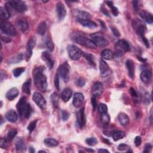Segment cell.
I'll use <instances>...</instances> for the list:
<instances>
[{
	"instance_id": "f5cc1de1",
	"label": "cell",
	"mask_w": 153,
	"mask_h": 153,
	"mask_svg": "<svg viewBox=\"0 0 153 153\" xmlns=\"http://www.w3.org/2000/svg\"><path fill=\"white\" fill-rule=\"evenodd\" d=\"M91 102L93 105V110H95L96 108V96H93L91 99Z\"/></svg>"
},
{
	"instance_id": "f1b7e54d",
	"label": "cell",
	"mask_w": 153,
	"mask_h": 153,
	"mask_svg": "<svg viewBox=\"0 0 153 153\" xmlns=\"http://www.w3.org/2000/svg\"><path fill=\"white\" fill-rule=\"evenodd\" d=\"M81 25L85 27L89 28H95L97 27L96 23L91 20H77Z\"/></svg>"
},
{
	"instance_id": "603a6c76",
	"label": "cell",
	"mask_w": 153,
	"mask_h": 153,
	"mask_svg": "<svg viewBox=\"0 0 153 153\" xmlns=\"http://www.w3.org/2000/svg\"><path fill=\"white\" fill-rule=\"evenodd\" d=\"M152 77V73L148 69H145L140 74V79L145 83H148L150 81Z\"/></svg>"
},
{
	"instance_id": "11a10c76",
	"label": "cell",
	"mask_w": 153,
	"mask_h": 153,
	"mask_svg": "<svg viewBox=\"0 0 153 153\" xmlns=\"http://www.w3.org/2000/svg\"><path fill=\"white\" fill-rule=\"evenodd\" d=\"M111 31L112 32V33L114 34V35H115V36L117 37H119L120 36V32L119 31V30L116 29L114 27H111Z\"/></svg>"
},
{
	"instance_id": "91938a15",
	"label": "cell",
	"mask_w": 153,
	"mask_h": 153,
	"mask_svg": "<svg viewBox=\"0 0 153 153\" xmlns=\"http://www.w3.org/2000/svg\"><path fill=\"white\" fill-rule=\"evenodd\" d=\"M130 93L131 94V95L134 97V98H137L138 97V94H137V92L132 87H131L130 89Z\"/></svg>"
},
{
	"instance_id": "9f6ffc18",
	"label": "cell",
	"mask_w": 153,
	"mask_h": 153,
	"mask_svg": "<svg viewBox=\"0 0 153 153\" xmlns=\"http://www.w3.org/2000/svg\"><path fill=\"white\" fill-rule=\"evenodd\" d=\"M129 147L124 144H121L120 145H119L118 147V150L120 151H125L127 149H129Z\"/></svg>"
},
{
	"instance_id": "83f0119b",
	"label": "cell",
	"mask_w": 153,
	"mask_h": 153,
	"mask_svg": "<svg viewBox=\"0 0 153 153\" xmlns=\"http://www.w3.org/2000/svg\"><path fill=\"white\" fill-rule=\"evenodd\" d=\"M16 148L19 151H23L26 150L25 141L22 138H17L16 140Z\"/></svg>"
},
{
	"instance_id": "d590c367",
	"label": "cell",
	"mask_w": 153,
	"mask_h": 153,
	"mask_svg": "<svg viewBox=\"0 0 153 153\" xmlns=\"http://www.w3.org/2000/svg\"><path fill=\"white\" fill-rule=\"evenodd\" d=\"M83 56L85 58L87 61L88 63L92 66H95L96 64L95 63V61H94V57L92 54H89V53H83Z\"/></svg>"
},
{
	"instance_id": "7bdbcfd3",
	"label": "cell",
	"mask_w": 153,
	"mask_h": 153,
	"mask_svg": "<svg viewBox=\"0 0 153 153\" xmlns=\"http://www.w3.org/2000/svg\"><path fill=\"white\" fill-rule=\"evenodd\" d=\"M32 112V109L31 105L29 103H27L26 109H25V114H24V116L26 119L29 118Z\"/></svg>"
},
{
	"instance_id": "e0dca14e",
	"label": "cell",
	"mask_w": 153,
	"mask_h": 153,
	"mask_svg": "<svg viewBox=\"0 0 153 153\" xmlns=\"http://www.w3.org/2000/svg\"><path fill=\"white\" fill-rule=\"evenodd\" d=\"M42 59L45 61L50 69H52L54 66V60L52 59L51 54L48 52H44L42 53Z\"/></svg>"
},
{
	"instance_id": "44dd1931",
	"label": "cell",
	"mask_w": 153,
	"mask_h": 153,
	"mask_svg": "<svg viewBox=\"0 0 153 153\" xmlns=\"http://www.w3.org/2000/svg\"><path fill=\"white\" fill-rule=\"evenodd\" d=\"M139 16L143 20H144L147 23L149 24H152L153 22V17L151 13L148 12L145 10H143L140 12Z\"/></svg>"
},
{
	"instance_id": "f907efd6",
	"label": "cell",
	"mask_w": 153,
	"mask_h": 153,
	"mask_svg": "<svg viewBox=\"0 0 153 153\" xmlns=\"http://www.w3.org/2000/svg\"><path fill=\"white\" fill-rule=\"evenodd\" d=\"M7 139H6L4 138L1 139V141H0V147H1V148L5 149L7 148Z\"/></svg>"
},
{
	"instance_id": "ab89813d",
	"label": "cell",
	"mask_w": 153,
	"mask_h": 153,
	"mask_svg": "<svg viewBox=\"0 0 153 153\" xmlns=\"http://www.w3.org/2000/svg\"><path fill=\"white\" fill-rule=\"evenodd\" d=\"M124 136V133L122 131H116L114 132L112 137L115 141L119 140L121 139H122Z\"/></svg>"
},
{
	"instance_id": "db71d44e",
	"label": "cell",
	"mask_w": 153,
	"mask_h": 153,
	"mask_svg": "<svg viewBox=\"0 0 153 153\" xmlns=\"http://www.w3.org/2000/svg\"><path fill=\"white\" fill-rule=\"evenodd\" d=\"M141 143H142V139H141V138L140 136H136L135 139V144L136 147H138L140 145Z\"/></svg>"
},
{
	"instance_id": "9a60e30c",
	"label": "cell",
	"mask_w": 153,
	"mask_h": 153,
	"mask_svg": "<svg viewBox=\"0 0 153 153\" xmlns=\"http://www.w3.org/2000/svg\"><path fill=\"white\" fill-rule=\"evenodd\" d=\"M85 102V97L81 93H76L73 98V105L75 108H79L83 105Z\"/></svg>"
},
{
	"instance_id": "ee69618b",
	"label": "cell",
	"mask_w": 153,
	"mask_h": 153,
	"mask_svg": "<svg viewBox=\"0 0 153 153\" xmlns=\"http://www.w3.org/2000/svg\"><path fill=\"white\" fill-rule=\"evenodd\" d=\"M98 111L100 114H105L107 113L108 112V107L107 105H105L104 103H101L99 104L98 107Z\"/></svg>"
},
{
	"instance_id": "7dc6e473",
	"label": "cell",
	"mask_w": 153,
	"mask_h": 153,
	"mask_svg": "<svg viewBox=\"0 0 153 153\" xmlns=\"http://www.w3.org/2000/svg\"><path fill=\"white\" fill-rule=\"evenodd\" d=\"M61 114H62V119L64 121H66L69 119V114L68 111H66L65 110H62L61 111Z\"/></svg>"
},
{
	"instance_id": "94428289",
	"label": "cell",
	"mask_w": 153,
	"mask_h": 153,
	"mask_svg": "<svg viewBox=\"0 0 153 153\" xmlns=\"http://www.w3.org/2000/svg\"><path fill=\"white\" fill-rule=\"evenodd\" d=\"M109 152V151H108L107 150H105V149H100L98 151V152Z\"/></svg>"
},
{
	"instance_id": "f546056e",
	"label": "cell",
	"mask_w": 153,
	"mask_h": 153,
	"mask_svg": "<svg viewBox=\"0 0 153 153\" xmlns=\"http://www.w3.org/2000/svg\"><path fill=\"white\" fill-rule=\"evenodd\" d=\"M47 28H48V27H47L46 23L44 22H42L37 27V32L40 35H44L46 32Z\"/></svg>"
},
{
	"instance_id": "5b68a950",
	"label": "cell",
	"mask_w": 153,
	"mask_h": 153,
	"mask_svg": "<svg viewBox=\"0 0 153 153\" xmlns=\"http://www.w3.org/2000/svg\"><path fill=\"white\" fill-rule=\"evenodd\" d=\"M130 50V45L127 42L124 40H120L117 43L115 48V55L121 56L125 52Z\"/></svg>"
},
{
	"instance_id": "4316f807",
	"label": "cell",
	"mask_w": 153,
	"mask_h": 153,
	"mask_svg": "<svg viewBox=\"0 0 153 153\" xmlns=\"http://www.w3.org/2000/svg\"><path fill=\"white\" fill-rule=\"evenodd\" d=\"M77 20H90L91 18L90 15L85 11H78L77 13Z\"/></svg>"
},
{
	"instance_id": "816d5d0a",
	"label": "cell",
	"mask_w": 153,
	"mask_h": 153,
	"mask_svg": "<svg viewBox=\"0 0 153 153\" xmlns=\"http://www.w3.org/2000/svg\"><path fill=\"white\" fill-rule=\"evenodd\" d=\"M132 6H133V8L134 11H139L140 8V5H139V2L138 1H132Z\"/></svg>"
},
{
	"instance_id": "8fae6325",
	"label": "cell",
	"mask_w": 153,
	"mask_h": 153,
	"mask_svg": "<svg viewBox=\"0 0 153 153\" xmlns=\"http://www.w3.org/2000/svg\"><path fill=\"white\" fill-rule=\"evenodd\" d=\"M36 38L35 37H32L28 41L26 53V57L27 61H29L30 59V58L32 54V50L35 48V44H36Z\"/></svg>"
},
{
	"instance_id": "9c48e42d",
	"label": "cell",
	"mask_w": 153,
	"mask_h": 153,
	"mask_svg": "<svg viewBox=\"0 0 153 153\" xmlns=\"http://www.w3.org/2000/svg\"><path fill=\"white\" fill-rule=\"evenodd\" d=\"M92 40L99 48H104L108 44V41L103 36L99 34H94L91 35Z\"/></svg>"
},
{
	"instance_id": "681fc988",
	"label": "cell",
	"mask_w": 153,
	"mask_h": 153,
	"mask_svg": "<svg viewBox=\"0 0 153 153\" xmlns=\"http://www.w3.org/2000/svg\"><path fill=\"white\" fill-rule=\"evenodd\" d=\"M54 85L56 88L59 90L60 88V85H59V75L57 73L56 74L55 78H54Z\"/></svg>"
},
{
	"instance_id": "bcb514c9",
	"label": "cell",
	"mask_w": 153,
	"mask_h": 153,
	"mask_svg": "<svg viewBox=\"0 0 153 153\" xmlns=\"http://www.w3.org/2000/svg\"><path fill=\"white\" fill-rule=\"evenodd\" d=\"M37 123V120L32 121V122L30 123V124H29V126H28V130L31 133L32 131H34V130L35 129V127H36Z\"/></svg>"
},
{
	"instance_id": "30bf717a",
	"label": "cell",
	"mask_w": 153,
	"mask_h": 153,
	"mask_svg": "<svg viewBox=\"0 0 153 153\" xmlns=\"http://www.w3.org/2000/svg\"><path fill=\"white\" fill-rule=\"evenodd\" d=\"M32 99L40 108L44 109L45 107L46 101L45 98L42 96L41 94H40V93H35L33 95Z\"/></svg>"
},
{
	"instance_id": "b9f144b4",
	"label": "cell",
	"mask_w": 153,
	"mask_h": 153,
	"mask_svg": "<svg viewBox=\"0 0 153 153\" xmlns=\"http://www.w3.org/2000/svg\"><path fill=\"white\" fill-rule=\"evenodd\" d=\"M25 68H17L13 70V75L15 77H19L25 72Z\"/></svg>"
},
{
	"instance_id": "7402d4cb",
	"label": "cell",
	"mask_w": 153,
	"mask_h": 153,
	"mask_svg": "<svg viewBox=\"0 0 153 153\" xmlns=\"http://www.w3.org/2000/svg\"><path fill=\"white\" fill-rule=\"evenodd\" d=\"M126 65L128 71L129 76L132 79H133L135 77V65L133 62L131 60H127Z\"/></svg>"
},
{
	"instance_id": "2e32d148",
	"label": "cell",
	"mask_w": 153,
	"mask_h": 153,
	"mask_svg": "<svg viewBox=\"0 0 153 153\" xmlns=\"http://www.w3.org/2000/svg\"><path fill=\"white\" fill-rule=\"evenodd\" d=\"M77 122L79 126L82 128L86 124V116L85 113V108H82L77 114Z\"/></svg>"
},
{
	"instance_id": "e575fe53",
	"label": "cell",
	"mask_w": 153,
	"mask_h": 153,
	"mask_svg": "<svg viewBox=\"0 0 153 153\" xmlns=\"http://www.w3.org/2000/svg\"><path fill=\"white\" fill-rule=\"evenodd\" d=\"M50 99L54 107L55 108H57L59 107V96L56 93H53L52 94Z\"/></svg>"
},
{
	"instance_id": "5bb4252c",
	"label": "cell",
	"mask_w": 153,
	"mask_h": 153,
	"mask_svg": "<svg viewBox=\"0 0 153 153\" xmlns=\"http://www.w3.org/2000/svg\"><path fill=\"white\" fill-rule=\"evenodd\" d=\"M27 104V98L25 97L21 98L17 104V109L18 111V113L20 117L24 115Z\"/></svg>"
},
{
	"instance_id": "74e56055",
	"label": "cell",
	"mask_w": 153,
	"mask_h": 153,
	"mask_svg": "<svg viewBox=\"0 0 153 153\" xmlns=\"http://www.w3.org/2000/svg\"><path fill=\"white\" fill-rule=\"evenodd\" d=\"M45 45H46L47 49H48L49 51L50 52L53 51L54 48V45L53 41L49 37L47 38L46 41H45Z\"/></svg>"
},
{
	"instance_id": "8992f818",
	"label": "cell",
	"mask_w": 153,
	"mask_h": 153,
	"mask_svg": "<svg viewBox=\"0 0 153 153\" xmlns=\"http://www.w3.org/2000/svg\"><path fill=\"white\" fill-rule=\"evenodd\" d=\"M67 49L70 58L74 61L78 60L83 54L81 50L74 45H68Z\"/></svg>"
},
{
	"instance_id": "d6a6232c",
	"label": "cell",
	"mask_w": 153,
	"mask_h": 153,
	"mask_svg": "<svg viewBox=\"0 0 153 153\" xmlns=\"http://www.w3.org/2000/svg\"><path fill=\"white\" fill-rule=\"evenodd\" d=\"M44 143L47 147H54L59 145V143L57 140H56L53 138H50L45 139L44 141Z\"/></svg>"
},
{
	"instance_id": "6f0895ef",
	"label": "cell",
	"mask_w": 153,
	"mask_h": 153,
	"mask_svg": "<svg viewBox=\"0 0 153 153\" xmlns=\"http://www.w3.org/2000/svg\"><path fill=\"white\" fill-rule=\"evenodd\" d=\"M151 148H152L151 145L150 144H147L145 146V148H144V150L143 151V152H144V153L149 152L150 151V150H151Z\"/></svg>"
},
{
	"instance_id": "60d3db41",
	"label": "cell",
	"mask_w": 153,
	"mask_h": 153,
	"mask_svg": "<svg viewBox=\"0 0 153 153\" xmlns=\"http://www.w3.org/2000/svg\"><path fill=\"white\" fill-rule=\"evenodd\" d=\"M17 133V131L16 129H12V130L10 131L7 134V140L10 141L11 140H13L16 136Z\"/></svg>"
},
{
	"instance_id": "d4e9b609",
	"label": "cell",
	"mask_w": 153,
	"mask_h": 153,
	"mask_svg": "<svg viewBox=\"0 0 153 153\" xmlns=\"http://www.w3.org/2000/svg\"><path fill=\"white\" fill-rule=\"evenodd\" d=\"M118 119L120 122V123L123 126H126L129 124L130 122V119L128 115L123 112H121L118 115Z\"/></svg>"
},
{
	"instance_id": "8d00e7d4",
	"label": "cell",
	"mask_w": 153,
	"mask_h": 153,
	"mask_svg": "<svg viewBox=\"0 0 153 153\" xmlns=\"http://www.w3.org/2000/svg\"><path fill=\"white\" fill-rule=\"evenodd\" d=\"M105 3H107V4L111 8V12L112 13V15L115 16H118V15L119 14V11L118 8L117 7H115V6H114L113 5V3L111 1H105Z\"/></svg>"
},
{
	"instance_id": "f6af8a7d",
	"label": "cell",
	"mask_w": 153,
	"mask_h": 153,
	"mask_svg": "<svg viewBox=\"0 0 153 153\" xmlns=\"http://www.w3.org/2000/svg\"><path fill=\"white\" fill-rule=\"evenodd\" d=\"M86 143L90 146H94L98 144V140L95 138H90L86 139Z\"/></svg>"
},
{
	"instance_id": "ffe728a7",
	"label": "cell",
	"mask_w": 153,
	"mask_h": 153,
	"mask_svg": "<svg viewBox=\"0 0 153 153\" xmlns=\"http://www.w3.org/2000/svg\"><path fill=\"white\" fill-rule=\"evenodd\" d=\"M19 91L16 87H13L10 89L6 93V98L8 100L11 101L17 97Z\"/></svg>"
},
{
	"instance_id": "680465c9",
	"label": "cell",
	"mask_w": 153,
	"mask_h": 153,
	"mask_svg": "<svg viewBox=\"0 0 153 153\" xmlns=\"http://www.w3.org/2000/svg\"><path fill=\"white\" fill-rule=\"evenodd\" d=\"M1 40L6 43H8L11 41V39L10 38L7 36H3V35L1 36Z\"/></svg>"
},
{
	"instance_id": "52a82bcc",
	"label": "cell",
	"mask_w": 153,
	"mask_h": 153,
	"mask_svg": "<svg viewBox=\"0 0 153 153\" xmlns=\"http://www.w3.org/2000/svg\"><path fill=\"white\" fill-rule=\"evenodd\" d=\"M75 41L81 45H83L85 47H86L87 48L89 49H96L97 48V46L96 44L93 42V41L91 39H89L85 36H78L77 37L75 38Z\"/></svg>"
},
{
	"instance_id": "7a4b0ae2",
	"label": "cell",
	"mask_w": 153,
	"mask_h": 153,
	"mask_svg": "<svg viewBox=\"0 0 153 153\" xmlns=\"http://www.w3.org/2000/svg\"><path fill=\"white\" fill-rule=\"evenodd\" d=\"M133 28L136 30L138 35H139L140 37L142 38L144 43L145 44V46L147 47V48H150L149 42H148L147 38L145 36L146 27L144 25V23L140 20H138V19H136L133 20Z\"/></svg>"
},
{
	"instance_id": "6125c7cd",
	"label": "cell",
	"mask_w": 153,
	"mask_h": 153,
	"mask_svg": "<svg viewBox=\"0 0 153 153\" xmlns=\"http://www.w3.org/2000/svg\"><path fill=\"white\" fill-rule=\"evenodd\" d=\"M29 152H32V153L35 152V150H34L33 148L31 147V148H29Z\"/></svg>"
},
{
	"instance_id": "f35d334b",
	"label": "cell",
	"mask_w": 153,
	"mask_h": 153,
	"mask_svg": "<svg viewBox=\"0 0 153 153\" xmlns=\"http://www.w3.org/2000/svg\"><path fill=\"white\" fill-rule=\"evenodd\" d=\"M101 120L102 123L103 124L107 125L110 123V117L109 115L107 113H105V114H102L101 117Z\"/></svg>"
},
{
	"instance_id": "ac0fdd59",
	"label": "cell",
	"mask_w": 153,
	"mask_h": 153,
	"mask_svg": "<svg viewBox=\"0 0 153 153\" xmlns=\"http://www.w3.org/2000/svg\"><path fill=\"white\" fill-rule=\"evenodd\" d=\"M103 92V85L101 83H96L93 85L92 89V93L93 96H101Z\"/></svg>"
},
{
	"instance_id": "4fadbf2b",
	"label": "cell",
	"mask_w": 153,
	"mask_h": 153,
	"mask_svg": "<svg viewBox=\"0 0 153 153\" xmlns=\"http://www.w3.org/2000/svg\"><path fill=\"white\" fill-rule=\"evenodd\" d=\"M56 14L59 20H62L66 14V8L62 3H58L56 4Z\"/></svg>"
},
{
	"instance_id": "c3c4849f",
	"label": "cell",
	"mask_w": 153,
	"mask_h": 153,
	"mask_svg": "<svg viewBox=\"0 0 153 153\" xmlns=\"http://www.w3.org/2000/svg\"><path fill=\"white\" fill-rule=\"evenodd\" d=\"M75 83L78 87H83L86 84V81L83 78H80L76 81Z\"/></svg>"
},
{
	"instance_id": "ba28073f",
	"label": "cell",
	"mask_w": 153,
	"mask_h": 153,
	"mask_svg": "<svg viewBox=\"0 0 153 153\" xmlns=\"http://www.w3.org/2000/svg\"><path fill=\"white\" fill-rule=\"evenodd\" d=\"M69 65L67 62H64L57 69V74L62 77L65 82H68L69 80Z\"/></svg>"
},
{
	"instance_id": "1f68e13d",
	"label": "cell",
	"mask_w": 153,
	"mask_h": 153,
	"mask_svg": "<svg viewBox=\"0 0 153 153\" xmlns=\"http://www.w3.org/2000/svg\"><path fill=\"white\" fill-rule=\"evenodd\" d=\"M0 17H1V19L7 20L10 17V11L6 8L1 7L0 8Z\"/></svg>"
},
{
	"instance_id": "6da1fadb",
	"label": "cell",
	"mask_w": 153,
	"mask_h": 153,
	"mask_svg": "<svg viewBox=\"0 0 153 153\" xmlns=\"http://www.w3.org/2000/svg\"><path fill=\"white\" fill-rule=\"evenodd\" d=\"M45 68L44 66H38L33 70V77L35 86L42 91H44L48 87L46 76L44 74Z\"/></svg>"
},
{
	"instance_id": "d6986e66",
	"label": "cell",
	"mask_w": 153,
	"mask_h": 153,
	"mask_svg": "<svg viewBox=\"0 0 153 153\" xmlns=\"http://www.w3.org/2000/svg\"><path fill=\"white\" fill-rule=\"evenodd\" d=\"M17 26L23 32H26L29 29L28 22L25 19H19L17 21Z\"/></svg>"
},
{
	"instance_id": "3957f363",
	"label": "cell",
	"mask_w": 153,
	"mask_h": 153,
	"mask_svg": "<svg viewBox=\"0 0 153 153\" xmlns=\"http://www.w3.org/2000/svg\"><path fill=\"white\" fill-rule=\"evenodd\" d=\"M6 8L9 11L10 9H13L19 13H23L27 10V6L25 2L20 0H13L9 1L6 4Z\"/></svg>"
},
{
	"instance_id": "277c9868",
	"label": "cell",
	"mask_w": 153,
	"mask_h": 153,
	"mask_svg": "<svg viewBox=\"0 0 153 153\" xmlns=\"http://www.w3.org/2000/svg\"><path fill=\"white\" fill-rule=\"evenodd\" d=\"M0 27H1V31L9 36H16L17 34V31L14 26L11 24L10 22L6 20L1 19L0 21Z\"/></svg>"
},
{
	"instance_id": "cb8c5ba5",
	"label": "cell",
	"mask_w": 153,
	"mask_h": 153,
	"mask_svg": "<svg viewBox=\"0 0 153 153\" xmlns=\"http://www.w3.org/2000/svg\"><path fill=\"white\" fill-rule=\"evenodd\" d=\"M73 95V91L69 88L65 89L61 93V98L65 102H67L69 101Z\"/></svg>"
},
{
	"instance_id": "be15d7a7",
	"label": "cell",
	"mask_w": 153,
	"mask_h": 153,
	"mask_svg": "<svg viewBox=\"0 0 153 153\" xmlns=\"http://www.w3.org/2000/svg\"><path fill=\"white\" fill-rule=\"evenodd\" d=\"M45 152L44 151H40V152Z\"/></svg>"
},
{
	"instance_id": "4dcf8cb0",
	"label": "cell",
	"mask_w": 153,
	"mask_h": 153,
	"mask_svg": "<svg viewBox=\"0 0 153 153\" xmlns=\"http://www.w3.org/2000/svg\"><path fill=\"white\" fill-rule=\"evenodd\" d=\"M114 54L110 49H105L101 52V56L106 60H110L113 57Z\"/></svg>"
},
{
	"instance_id": "7c38bea8",
	"label": "cell",
	"mask_w": 153,
	"mask_h": 153,
	"mask_svg": "<svg viewBox=\"0 0 153 153\" xmlns=\"http://www.w3.org/2000/svg\"><path fill=\"white\" fill-rule=\"evenodd\" d=\"M99 69L101 75L102 77H106L110 74V68L107 63L105 62L103 59H101L100 61Z\"/></svg>"
},
{
	"instance_id": "484cf974",
	"label": "cell",
	"mask_w": 153,
	"mask_h": 153,
	"mask_svg": "<svg viewBox=\"0 0 153 153\" xmlns=\"http://www.w3.org/2000/svg\"><path fill=\"white\" fill-rule=\"evenodd\" d=\"M6 119L10 122H12V123H15L17 121V115L16 112L15 111H14L13 110H9L6 114Z\"/></svg>"
},
{
	"instance_id": "836d02e7",
	"label": "cell",
	"mask_w": 153,
	"mask_h": 153,
	"mask_svg": "<svg viewBox=\"0 0 153 153\" xmlns=\"http://www.w3.org/2000/svg\"><path fill=\"white\" fill-rule=\"evenodd\" d=\"M31 80L29 79L23 84L22 87L23 92L28 94V95H29L31 93Z\"/></svg>"
}]
</instances>
